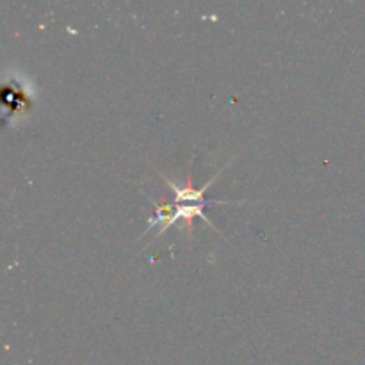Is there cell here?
I'll return each instance as SVG.
<instances>
[{
    "label": "cell",
    "instance_id": "1",
    "mask_svg": "<svg viewBox=\"0 0 365 365\" xmlns=\"http://www.w3.org/2000/svg\"><path fill=\"white\" fill-rule=\"evenodd\" d=\"M148 200H150V203L153 205V214H152V217H148V221H146V225H148L146 232L152 230V228H155V227H159L157 235H163L164 232L170 230L173 225H177L178 221L184 220L185 225H187V237L191 239L192 237V220H195V217H202V220L205 221L210 228H214L216 232H220L216 227H214L212 221H210L209 217L203 214V207L207 205V202H203V203H177V205H171V203H157L155 200H152V198H148Z\"/></svg>",
    "mask_w": 365,
    "mask_h": 365
}]
</instances>
